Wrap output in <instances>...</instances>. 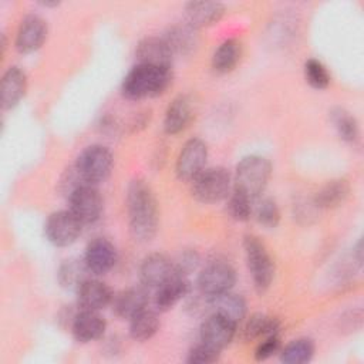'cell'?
Returning a JSON list of instances; mask_svg holds the SVG:
<instances>
[{
  "label": "cell",
  "instance_id": "6da1fadb",
  "mask_svg": "<svg viewBox=\"0 0 364 364\" xmlns=\"http://www.w3.org/2000/svg\"><path fill=\"white\" fill-rule=\"evenodd\" d=\"M127 215L131 237L138 243L151 242L159 225L158 200L144 179H132L127 188Z\"/></svg>",
  "mask_w": 364,
  "mask_h": 364
},
{
  "label": "cell",
  "instance_id": "7a4b0ae2",
  "mask_svg": "<svg viewBox=\"0 0 364 364\" xmlns=\"http://www.w3.org/2000/svg\"><path fill=\"white\" fill-rule=\"evenodd\" d=\"M172 68L136 63L121 82V95L129 101L159 97L171 87Z\"/></svg>",
  "mask_w": 364,
  "mask_h": 364
},
{
  "label": "cell",
  "instance_id": "3957f363",
  "mask_svg": "<svg viewBox=\"0 0 364 364\" xmlns=\"http://www.w3.org/2000/svg\"><path fill=\"white\" fill-rule=\"evenodd\" d=\"M272 176V164L260 155H247L242 158L232 176L233 189L245 193L252 200L257 199L266 189Z\"/></svg>",
  "mask_w": 364,
  "mask_h": 364
},
{
  "label": "cell",
  "instance_id": "277c9868",
  "mask_svg": "<svg viewBox=\"0 0 364 364\" xmlns=\"http://www.w3.org/2000/svg\"><path fill=\"white\" fill-rule=\"evenodd\" d=\"M112 166H114L112 152L101 144H92L85 146L78 154L73 165L80 181L82 183H88L94 186L108 179V176L112 172Z\"/></svg>",
  "mask_w": 364,
  "mask_h": 364
},
{
  "label": "cell",
  "instance_id": "5b68a950",
  "mask_svg": "<svg viewBox=\"0 0 364 364\" xmlns=\"http://www.w3.org/2000/svg\"><path fill=\"white\" fill-rule=\"evenodd\" d=\"M243 250L249 276L257 293H264L270 289L274 279V262L264 243L255 235L243 237Z\"/></svg>",
  "mask_w": 364,
  "mask_h": 364
},
{
  "label": "cell",
  "instance_id": "8992f818",
  "mask_svg": "<svg viewBox=\"0 0 364 364\" xmlns=\"http://www.w3.org/2000/svg\"><path fill=\"white\" fill-rule=\"evenodd\" d=\"M232 182V175L226 168H205L191 181V193L200 203H216L229 196Z\"/></svg>",
  "mask_w": 364,
  "mask_h": 364
},
{
  "label": "cell",
  "instance_id": "52a82bcc",
  "mask_svg": "<svg viewBox=\"0 0 364 364\" xmlns=\"http://www.w3.org/2000/svg\"><path fill=\"white\" fill-rule=\"evenodd\" d=\"M236 283V272L230 263L225 260L209 262L198 274V293L206 299L216 297L230 291Z\"/></svg>",
  "mask_w": 364,
  "mask_h": 364
},
{
  "label": "cell",
  "instance_id": "ba28073f",
  "mask_svg": "<svg viewBox=\"0 0 364 364\" xmlns=\"http://www.w3.org/2000/svg\"><path fill=\"white\" fill-rule=\"evenodd\" d=\"M68 209L84 226L94 225L102 216L104 200L97 186L81 183L68 193Z\"/></svg>",
  "mask_w": 364,
  "mask_h": 364
},
{
  "label": "cell",
  "instance_id": "9c48e42d",
  "mask_svg": "<svg viewBox=\"0 0 364 364\" xmlns=\"http://www.w3.org/2000/svg\"><path fill=\"white\" fill-rule=\"evenodd\" d=\"M82 223L70 212V209L55 210L48 215L44 222L46 239L57 246L67 247L77 242L82 232Z\"/></svg>",
  "mask_w": 364,
  "mask_h": 364
},
{
  "label": "cell",
  "instance_id": "30bf717a",
  "mask_svg": "<svg viewBox=\"0 0 364 364\" xmlns=\"http://www.w3.org/2000/svg\"><path fill=\"white\" fill-rule=\"evenodd\" d=\"M209 158L208 145L200 138L188 139L178 156L175 164V173L181 181L191 182L196 175H199L205 168Z\"/></svg>",
  "mask_w": 364,
  "mask_h": 364
},
{
  "label": "cell",
  "instance_id": "8fae6325",
  "mask_svg": "<svg viewBox=\"0 0 364 364\" xmlns=\"http://www.w3.org/2000/svg\"><path fill=\"white\" fill-rule=\"evenodd\" d=\"M48 36L47 21L34 13L24 16L18 24L14 47L20 54H31L43 47Z\"/></svg>",
  "mask_w": 364,
  "mask_h": 364
},
{
  "label": "cell",
  "instance_id": "7c38bea8",
  "mask_svg": "<svg viewBox=\"0 0 364 364\" xmlns=\"http://www.w3.org/2000/svg\"><path fill=\"white\" fill-rule=\"evenodd\" d=\"M82 260L91 274L104 276L115 267L118 250L107 237H94L88 242Z\"/></svg>",
  "mask_w": 364,
  "mask_h": 364
},
{
  "label": "cell",
  "instance_id": "4fadbf2b",
  "mask_svg": "<svg viewBox=\"0 0 364 364\" xmlns=\"http://www.w3.org/2000/svg\"><path fill=\"white\" fill-rule=\"evenodd\" d=\"M236 333L237 326L233 321L218 313H210L200 324L199 337L200 341L222 351L232 343Z\"/></svg>",
  "mask_w": 364,
  "mask_h": 364
},
{
  "label": "cell",
  "instance_id": "5bb4252c",
  "mask_svg": "<svg viewBox=\"0 0 364 364\" xmlns=\"http://www.w3.org/2000/svg\"><path fill=\"white\" fill-rule=\"evenodd\" d=\"M175 273L173 262L164 253H151L139 264V280L148 290L158 289Z\"/></svg>",
  "mask_w": 364,
  "mask_h": 364
},
{
  "label": "cell",
  "instance_id": "9a60e30c",
  "mask_svg": "<svg viewBox=\"0 0 364 364\" xmlns=\"http://www.w3.org/2000/svg\"><path fill=\"white\" fill-rule=\"evenodd\" d=\"M70 330L77 343L88 344L104 337L107 321L98 311L80 310L73 316Z\"/></svg>",
  "mask_w": 364,
  "mask_h": 364
},
{
  "label": "cell",
  "instance_id": "2e32d148",
  "mask_svg": "<svg viewBox=\"0 0 364 364\" xmlns=\"http://www.w3.org/2000/svg\"><path fill=\"white\" fill-rule=\"evenodd\" d=\"M75 293H77V304L81 310L100 311L111 306V301L114 297V291L105 282L92 279V277L85 279L78 286Z\"/></svg>",
  "mask_w": 364,
  "mask_h": 364
},
{
  "label": "cell",
  "instance_id": "e0dca14e",
  "mask_svg": "<svg viewBox=\"0 0 364 364\" xmlns=\"http://www.w3.org/2000/svg\"><path fill=\"white\" fill-rule=\"evenodd\" d=\"M149 303V290L141 286H131L118 293H114L111 307L117 317L129 320L141 310L146 309Z\"/></svg>",
  "mask_w": 364,
  "mask_h": 364
},
{
  "label": "cell",
  "instance_id": "ac0fdd59",
  "mask_svg": "<svg viewBox=\"0 0 364 364\" xmlns=\"http://www.w3.org/2000/svg\"><path fill=\"white\" fill-rule=\"evenodd\" d=\"M136 61L141 64L172 68L173 53L162 37H145L135 47Z\"/></svg>",
  "mask_w": 364,
  "mask_h": 364
},
{
  "label": "cell",
  "instance_id": "d6986e66",
  "mask_svg": "<svg viewBox=\"0 0 364 364\" xmlns=\"http://www.w3.org/2000/svg\"><path fill=\"white\" fill-rule=\"evenodd\" d=\"M193 118L192 101L188 95H176L166 107L164 115V131L168 135H178L188 128Z\"/></svg>",
  "mask_w": 364,
  "mask_h": 364
},
{
  "label": "cell",
  "instance_id": "ffe728a7",
  "mask_svg": "<svg viewBox=\"0 0 364 364\" xmlns=\"http://www.w3.org/2000/svg\"><path fill=\"white\" fill-rule=\"evenodd\" d=\"M191 291V282L186 276L175 273L158 289L154 294V306L158 311H168L173 309Z\"/></svg>",
  "mask_w": 364,
  "mask_h": 364
},
{
  "label": "cell",
  "instance_id": "44dd1931",
  "mask_svg": "<svg viewBox=\"0 0 364 364\" xmlns=\"http://www.w3.org/2000/svg\"><path fill=\"white\" fill-rule=\"evenodd\" d=\"M27 92V75L17 67H9L1 77V108L13 109L20 104Z\"/></svg>",
  "mask_w": 364,
  "mask_h": 364
},
{
  "label": "cell",
  "instance_id": "7402d4cb",
  "mask_svg": "<svg viewBox=\"0 0 364 364\" xmlns=\"http://www.w3.org/2000/svg\"><path fill=\"white\" fill-rule=\"evenodd\" d=\"M225 14L220 1H189L185 4V23L195 30L218 23Z\"/></svg>",
  "mask_w": 364,
  "mask_h": 364
},
{
  "label": "cell",
  "instance_id": "603a6c76",
  "mask_svg": "<svg viewBox=\"0 0 364 364\" xmlns=\"http://www.w3.org/2000/svg\"><path fill=\"white\" fill-rule=\"evenodd\" d=\"M280 321L276 317L264 313H255L242 321L239 337L242 341L250 343L272 334H277L280 333Z\"/></svg>",
  "mask_w": 364,
  "mask_h": 364
},
{
  "label": "cell",
  "instance_id": "cb8c5ba5",
  "mask_svg": "<svg viewBox=\"0 0 364 364\" xmlns=\"http://www.w3.org/2000/svg\"><path fill=\"white\" fill-rule=\"evenodd\" d=\"M210 313H218L228 320L233 321L236 326H239L245 318L247 313V304L242 294H236L230 291H226L223 294H219L216 297L208 299Z\"/></svg>",
  "mask_w": 364,
  "mask_h": 364
},
{
  "label": "cell",
  "instance_id": "d4e9b609",
  "mask_svg": "<svg viewBox=\"0 0 364 364\" xmlns=\"http://www.w3.org/2000/svg\"><path fill=\"white\" fill-rule=\"evenodd\" d=\"M173 55H189L195 51L199 43L198 30L191 27L186 23L182 24H173L171 26L165 34L162 36Z\"/></svg>",
  "mask_w": 364,
  "mask_h": 364
},
{
  "label": "cell",
  "instance_id": "484cf974",
  "mask_svg": "<svg viewBox=\"0 0 364 364\" xmlns=\"http://www.w3.org/2000/svg\"><path fill=\"white\" fill-rule=\"evenodd\" d=\"M242 43L240 40L230 37L223 40L213 51L210 67L216 74H228L236 68L242 58Z\"/></svg>",
  "mask_w": 364,
  "mask_h": 364
},
{
  "label": "cell",
  "instance_id": "4316f807",
  "mask_svg": "<svg viewBox=\"0 0 364 364\" xmlns=\"http://www.w3.org/2000/svg\"><path fill=\"white\" fill-rule=\"evenodd\" d=\"M350 193V183L346 179H331L323 185L313 196L317 209H333L344 203Z\"/></svg>",
  "mask_w": 364,
  "mask_h": 364
},
{
  "label": "cell",
  "instance_id": "83f0119b",
  "mask_svg": "<svg viewBox=\"0 0 364 364\" xmlns=\"http://www.w3.org/2000/svg\"><path fill=\"white\" fill-rule=\"evenodd\" d=\"M328 117L340 139L353 145L360 141V124L351 112L346 108L334 107L328 111Z\"/></svg>",
  "mask_w": 364,
  "mask_h": 364
},
{
  "label": "cell",
  "instance_id": "f1b7e54d",
  "mask_svg": "<svg viewBox=\"0 0 364 364\" xmlns=\"http://www.w3.org/2000/svg\"><path fill=\"white\" fill-rule=\"evenodd\" d=\"M128 321H129V327H128L129 337L139 343H144L152 338L158 333L161 326L156 311L149 310L148 307L136 313Z\"/></svg>",
  "mask_w": 364,
  "mask_h": 364
},
{
  "label": "cell",
  "instance_id": "f546056e",
  "mask_svg": "<svg viewBox=\"0 0 364 364\" xmlns=\"http://www.w3.org/2000/svg\"><path fill=\"white\" fill-rule=\"evenodd\" d=\"M316 353V346L311 338L300 337L291 340L279 351V358L284 364H304L311 361Z\"/></svg>",
  "mask_w": 364,
  "mask_h": 364
},
{
  "label": "cell",
  "instance_id": "4dcf8cb0",
  "mask_svg": "<svg viewBox=\"0 0 364 364\" xmlns=\"http://www.w3.org/2000/svg\"><path fill=\"white\" fill-rule=\"evenodd\" d=\"M87 273H90V272H88L84 260L70 257V259L63 260V263L58 266L57 280L61 287L70 289V290H77L78 286L85 279H88Z\"/></svg>",
  "mask_w": 364,
  "mask_h": 364
},
{
  "label": "cell",
  "instance_id": "1f68e13d",
  "mask_svg": "<svg viewBox=\"0 0 364 364\" xmlns=\"http://www.w3.org/2000/svg\"><path fill=\"white\" fill-rule=\"evenodd\" d=\"M304 80L314 90H326L331 84V74L327 67L317 58L306 60L303 65Z\"/></svg>",
  "mask_w": 364,
  "mask_h": 364
},
{
  "label": "cell",
  "instance_id": "d6a6232c",
  "mask_svg": "<svg viewBox=\"0 0 364 364\" xmlns=\"http://www.w3.org/2000/svg\"><path fill=\"white\" fill-rule=\"evenodd\" d=\"M255 218L257 223L266 229H274L279 226L282 213L279 205L272 198H262L255 206Z\"/></svg>",
  "mask_w": 364,
  "mask_h": 364
},
{
  "label": "cell",
  "instance_id": "836d02e7",
  "mask_svg": "<svg viewBox=\"0 0 364 364\" xmlns=\"http://www.w3.org/2000/svg\"><path fill=\"white\" fill-rule=\"evenodd\" d=\"M226 199H228L226 209L232 219H235L237 222H245L252 216V213H253L252 202L253 200L249 196H246L245 193L232 188V191Z\"/></svg>",
  "mask_w": 364,
  "mask_h": 364
},
{
  "label": "cell",
  "instance_id": "e575fe53",
  "mask_svg": "<svg viewBox=\"0 0 364 364\" xmlns=\"http://www.w3.org/2000/svg\"><path fill=\"white\" fill-rule=\"evenodd\" d=\"M220 351L210 347L209 344L200 341L198 344H195L186 355V363L191 364H210L219 360Z\"/></svg>",
  "mask_w": 364,
  "mask_h": 364
},
{
  "label": "cell",
  "instance_id": "d590c367",
  "mask_svg": "<svg viewBox=\"0 0 364 364\" xmlns=\"http://www.w3.org/2000/svg\"><path fill=\"white\" fill-rule=\"evenodd\" d=\"M199 262H200V256L195 249H185L179 253V256L173 262V267L176 273L188 277V274H191L198 269Z\"/></svg>",
  "mask_w": 364,
  "mask_h": 364
},
{
  "label": "cell",
  "instance_id": "8d00e7d4",
  "mask_svg": "<svg viewBox=\"0 0 364 364\" xmlns=\"http://www.w3.org/2000/svg\"><path fill=\"white\" fill-rule=\"evenodd\" d=\"M282 348V338H280V333L277 334H272L267 336L264 338H262L255 350V360L257 361H264L272 358L273 355L279 354Z\"/></svg>",
  "mask_w": 364,
  "mask_h": 364
},
{
  "label": "cell",
  "instance_id": "74e56055",
  "mask_svg": "<svg viewBox=\"0 0 364 364\" xmlns=\"http://www.w3.org/2000/svg\"><path fill=\"white\" fill-rule=\"evenodd\" d=\"M317 210H320V209H317L316 208V205L313 203V200H309V202H301V203H297L296 206H294V215L300 219H304V222H310V219L313 218V216H316L317 215Z\"/></svg>",
  "mask_w": 364,
  "mask_h": 364
},
{
  "label": "cell",
  "instance_id": "f35d334b",
  "mask_svg": "<svg viewBox=\"0 0 364 364\" xmlns=\"http://www.w3.org/2000/svg\"><path fill=\"white\" fill-rule=\"evenodd\" d=\"M40 6H43V7H57V6H60V1H57V0H43V1H40L38 3Z\"/></svg>",
  "mask_w": 364,
  "mask_h": 364
}]
</instances>
